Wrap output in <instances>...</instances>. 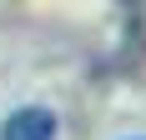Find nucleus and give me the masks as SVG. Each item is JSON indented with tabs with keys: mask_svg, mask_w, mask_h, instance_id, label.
<instances>
[{
	"mask_svg": "<svg viewBox=\"0 0 146 140\" xmlns=\"http://www.w3.org/2000/svg\"><path fill=\"white\" fill-rule=\"evenodd\" d=\"M0 140H56V115L45 105H20V110L5 115Z\"/></svg>",
	"mask_w": 146,
	"mask_h": 140,
	"instance_id": "nucleus-1",
	"label": "nucleus"
}]
</instances>
